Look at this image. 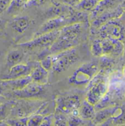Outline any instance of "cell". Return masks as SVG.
Returning <instances> with one entry per match:
<instances>
[{
  "mask_svg": "<svg viewBox=\"0 0 125 126\" xmlns=\"http://www.w3.org/2000/svg\"><path fill=\"white\" fill-rule=\"evenodd\" d=\"M44 115L42 114H33L28 117L27 126H41Z\"/></svg>",
  "mask_w": 125,
  "mask_h": 126,
  "instance_id": "23",
  "label": "cell"
},
{
  "mask_svg": "<svg viewBox=\"0 0 125 126\" xmlns=\"http://www.w3.org/2000/svg\"><path fill=\"white\" fill-rule=\"evenodd\" d=\"M74 23H77V22L74 16H72L71 13L68 16H57L52 18L46 21L39 27V29L35 32L33 37L51 32L60 30L63 27Z\"/></svg>",
  "mask_w": 125,
  "mask_h": 126,
  "instance_id": "6",
  "label": "cell"
},
{
  "mask_svg": "<svg viewBox=\"0 0 125 126\" xmlns=\"http://www.w3.org/2000/svg\"><path fill=\"white\" fill-rule=\"evenodd\" d=\"M41 64L48 71L52 69L53 65V56L52 55H48L43 58H42L40 60Z\"/></svg>",
  "mask_w": 125,
  "mask_h": 126,
  "instance_id": "25",
  "label": "cell"
},
{
  "mask_svg": "<svg viewBox=\"0 0 125 126\" xmlns=\"http://www.w3.org/2000/svg\"><path fill=\"white\" fill-rule=\"evenodd\" d=\"M27 120L28 117H17L6 122L7 126H27Z\"/></svg>",
  "mask_w": 125,
  "mask_h": 126,
  "instance_id": "26",
  "label": "cell"
},
{
  "mask_svg": "<svg viewBox=\"0 0 125 126\" xmlns=\"http://www.w3.org/2000/svg\"><path fill=\"white\" fill-rule=\"evenodd\" d=\"M83 30L81 22H77L69 24L60 30V34L54 43L43 54H41L42 58L48 55H55L63 51L74 48L78 44L80 37ZM41 58V59H42Z\"/></svg>",
  "mask_w": 125,
  "mask_h": 126,
  "instance_id": "1",
  "label": "cell"
},
{
  "mask_svg": "<svg viewBox=\"0 0 125 126\" xmlns=\"http://www.w3.org/2000/svg\"><path fill=\"white\" fill-rule=\"evenodd\" d=\"M91 52L92 55L96 57H101L104 56L102 40L96 39L94 40L91 46Z\"/></svg>",
  "mask_w": 125,
  "mask_h": 126,
  "instance_id": "22",
  "label": "cell"
},
{
  "mask_svg": "<svg viewBox=\"0 0 125 126\" xmlns=\"http://www.w3.org/2000/svg\"><path fill=\"white\" fill-rule=\"evenodd\" d=\"M99 1H100V0H99Z\"/></svg>",
  "mask_w": 125,
  "mask_h": 126,
  "instance_id": "40",
  "label": "cell"
},
{
  "mask_svg": "<svg viewBox=\"0 0 125 126\" xmlns=\"http://www.w3.org/2000/svg\"><path fill=\"white\" fill-rule=\"evenodd\" d=\"M24 52L19 49H13L10 51L6 56V63L10 68L19 63H21L24 58Z\"/></svg>",
  "mask_w": 125,
  "mask_h": 126,
  "instance_id": "18",
  "label": "cell"
},
{
  "mask_svg": "<svg viewBox=\"0 0 125 126\" xmlns=\"http://www.w3.org/2000/svg\"><path fill=\"white\" fill-rule=\"evenodd\" d=\"M99 66L94 63H86L80 66L68 78L70 84L77 87H87L99 72Z\"/></svg>",
  "mask_w": 125,
  "mask_h": 126,
  "instance_id": "3",
  "label": "cell"
},
{
  "mask_svg": "<svg viewBox=\"0 0 125 126\" xmlns=\"http://www.w3.org/2000/svg\"><path fill=\"white\" fill-rule=\"evenodd\" d=\"M55 126V114H49L44 115L43 121L41 123V126Z\"/></svg>",
  "mask_w": 125,
  "mask_h": 126,
  "instance_id": "28",
  "label": "cell"
},
{
  "mask_svg": "<svg viewBox=\"0 0 125 126\" xmlns=\"http://www.w3.org/2000/svg\"><path fill=\"white\" fill-rule=\"evenodd\" d=\"M2 80L6 90L7 89L11 90H13V92L15 90H21L22 88L25 87L27 85H28L32 81L30 75L24 77L18 78V79H2Z\"/></svg>",
  "mask_w": 125,
  "mask_h": 126,
  "instance_id": "13",
  "label": "cell"
},
{
  "mask_svg": "<svg viewBox=\"0 0 125 126\" xmlns=\"http://www.w3.org/2000/svg\"><path fill=\"white\" fill-rule=\"evenodd\" d=\"M32 66L33 65L27 64H24L21 63H19L10 68L8 75L4 79H18V78L30 76L31 73Z\"/></svg>",
  "mask_w": 125,
  "mask_h": 126,
  "instance_id": "12",
  "label": "cell"
},
{
  "mask_svg": "<svg viewBox=\"0 0 125 126\" xmlns=\"http://www.w3.org/2000/svg\"><path fill=\"white\" fill-rule=\"evenodd\" d=\"M123 55H124V58H125V51H124V54H123Z\"/></svg>",
  "mask_w": 125,
  "mask_h": 126,
  "instance_id": "39",
  "label": "cell"
},
{
  "mask_svg": "<svg viewBox=\"0 0 125 126\" xmlns=\"http://www.w3.org/2000/svg\"><path fill=\"white\" fill-rule=\"evenodd\" d=\"M123 75L125 77V64H124V67H123Z\"/></svg>",
  "mask_w": 125,
  "mask_h": 126,
  "instance_id": "36",
  "label": "cell"
},
{
  "mask_svg": "<svg viewBox=\"0 0 125 126\" xmlns=\"http://www.w3.org/2000/svg\"><path fill=\"white\" fill-rule=\"evenodd\" d=\"M6 21L4 20H2V19H0V31H1L6 26Z\"/></svg>",
  "mask_w": 125,
  "mask_h": 126,
  "instance_id": "34",
  "label": "cell"
},
{
  "mask_svg": "<svg viewBox=\"0 0 125 126\" xmlns=\"http://www.w3.org/2000/svg\"><path fill=\"white\" fill-rule=\"evenodd\" d=\"M53 56L52 70L55 73H61L67 70L79 60V54L74 48L63 51Z\"/></svg>",
  "mask_w": 125,
  "mask_h": 126,
  "instance_id": "4",
  "label": "cell"
},
{
  "mask_svg": "<svg viewBox=\"0 0 125 126\" xmlns=\"http://www.w3.org/2000/svg\"><path fill=\"white\" fill-rule=\"evenodd\" d=\"M122 6H123V8H124V10H125V1L123 2V4H122Z\"/></svg>",
  "mask_w": 125,
  "mask_h": 126,
  "instance_id": "37",
  "label": "cell"
},
{
  "mask_svg": "<svg viewBox=\"0 0 125 126\" xmlns=\"http://www.w3.org/2000/svg\"><path fill=\"white\" fill-rule=\"evenodd\" d=\"M75 113L73 112L71 114V116L68 120V126H80L83 125V119H82L80 115L78 114V111L74 114Z\"/></svg>",
  "mask_w": 125,
  "mask_h": 126,
  "instance_id": "24",
  "label": "cell"
},
{
  "mask_svg": "<svg viewBox=\"0 0 125 126\" xmlns=\"http://www.w3.org/2000/svg\"><path fill=\"white\" fill-rule=\"evenodd\" d=\"M99 34L101 39L110 38L123 40L125 39V29L119 21L112 20L99 28Z\"/></svg>",
  "mask_w": 125,
  "mask_h": 126,
  "instance_id": "7",
  "label": "cell"
},
{
  "mask_svg": "<svg viewBox=\"0 0 125 126\" xmlns=\"http://www.w3.org/2000/svg\"><path fill=\"white\" fill-rule=\"evenodd\" d=\"M119 1L118 0H100L99 1L96 7L91 12V16L95 19L103 13L113 9L119 5Z\"/></svg>",
  "mask_w": 125,
  "mask_h": 126,
  "instance_id": "16",
  "label": "cell"
},
{
  "mask_svg": "<svg viewBox=\"0 0 125 126\" xmlns=\"http://www.w3.org/2000/svg\"><path fill=\"white\" fill-rule=\"evenodd\" d=\"M124 13L125 10L123 6L118 5L117 7L103 13L99 16L94 19L93 27L94 28H99L104 24L112 20H116L118 18H120Z\"/></svg>",
  "mask_w": 125,
  "mask_h": 126,
  "instance_id": "10",
  "label": "cell"
},
{
  "mask_svg": "<svg viewBox=\"0 0 125 126\" xmlns=\"http://www.w3.org/2000/svg\"><path fill=\"white\" fill-rule=\"evenodd\" d=\"M109 92V81L106 73L100 71L87 86L85 99L95 106Z\"/></svg>",
  "mask_w": 125,
  "mask_h": 126,
  "instance_id": "2",
  "label": "cell"
},
{
  "mask_svg": "<svg viewBox=\"0 0 125 126\" xmlns=\"http://www.w3.org/2000/svg\"><path fill=\"white\" fill-rule=\"evenodd\" d=\"M4 97L3 96L0 95V104L4 103Z\"/></svg>",
  "mask_w": 125,
  "mask_h": 126,
  "instance_id": "35",
  "label": "cell"
},
{
  "mask_svg": "<svg viewBox=\"0 0 125 126\" xmlns=\"http://www.w3.org/2000/svg\"><path fill=\"white\" fill-rule=\"evenodd\" d=\"M31 20L28 16H16L10 23L13 30L18 34H22L29 28Z\"/></svg>",
  "mask_w": 125,
  "mask_h": 126,
  "instance_id": "14",
  "label": "cell"
},
{
  "mask_svg": "<svg viewBox=\"0 0 125 126\" xmlns=\"http://www.w3.org/2000/svg\"><path fill=\"white\" fill-rule=\"evenodd\" d=\"M119 1V3H123L124 1H125V0H118Z\"/></svg>",
  "mask_w": 125,
  "mask_h": 126,
  "instance_id": "38",
  "label": "cell"
},
{
  "mask_svg": "<svg viewBox=\"0 0 125 126\" xmlns=\"http://www.w3.org/2000/svg\"><path fill=\"white\" fill-rule=\"evenodd\" d=\"M31 0H12L7 10V14L11 16L16 15L22 8L30 5Z\"/></svg>",
  "mask_w": 125,
  "mask_h": 126,
  "instance_id": "20",
  "label": "cell"
},
{
  "mask_svg": "<svg viewBox=\"0 0 125 126\" xmlns=\"http://www.w3.org/2000/svg\"><path fill=\"white\" fill-rule=\"evenodd\" d=\"M7 112V106L6 104L1 103L0 104V118L4 117Z\"/></svg>",
  "mask_w": 125,
  "mask_h": 126,
  "instance_id": "31",
  "label": "cell"
},
{
  "mask_svg": "<svg viewBox=\"0 0 125 126\" xmlns=\"http://www.w3.org/2000/svg\"><path fill=\"white\" fill-rule=\"evenodd\" d=\"M80 0H61L62 4H65L66 5H68L70 7H74L75 6L77 2L79 1Z\"/></svg>",
  "mask_w": 125,
  "mask_h": 126,
  "instance_id": "30",
  "label": "cell"
},
{
  "mask_svg": "<svg viewBox=\"0 0 125 126\" xmlns=\"http://www.w3.org/2000/svg\"><path fill=\"white\" fill-rule=\"evenodd\" d=\"M6 90L4 85V83H3V80L2 79H0V95L1 94V93Z\"/></svg>",
  "mask_w": 125,
  "mask_h": 126,
  "instance_id": "33",
  "label": "cell"
},
{
  "mask_svg": "<svg viewBox=\"0 0 125 126\" xmlns=\"http://www.w3.org/2000/svg\"><path fill=\"white\" fill-rule=\"evenodd\" d=\"M65 114L55 111V126H68V120L64 117Z\"/></svg>",
  "mask_w": 125,
  "mask_h": 126,
  "instance_id": "27",
  "label": "cell"
},
{
  "mask_svg": "<svg viewBox=\"0 0 125 126\" xmlns=\"http://www.w3.org/2000/svg\"><path fill=\"white\" fill-rule=\"evenodd\" d=\"M100 69L102 70L101 71L106 73L107 72L110 71L113 65H114V61L110 56H106L104 55L100 57Z\"/></svg>",
  "mask_w": 125,
  "mask_h": 126,
  "instance_id": "21",
  "label": "cell"
},
{
  "mask_svg": "<svg viewBox=\"0 0 125 126\" xmlns=\"http://www.w3.org/2000/svg\"><path fill=\"white\" fill-rule=\"evenodd\" d=\"M60 30L51 32L49 33L41 34L37 37H32L31 40L20 43L18 46L24 49H27V50H32L35 48L46 49L49 48L57 40L60 34Z\"/></svg>",
  "mask_w": 125,
  "mask_h": 126,
  "instance_id": "5",
  "label": "cell"
},
{
  "mask_svg": "<svg viewBox=\"0 0 125 126\" xmlns=\"http://www.w3.org/2000/svg\"><path fill=\"white\" fill-rule=\"evenodd\" d=\"M95 108L96 106L94 105L89 103L85 99L81 103L77 110L78 114L84 120H93L96 112Z\"/></svg>",
  "mask_w": 125,
  "mask_h": 126,
  "instance_id": "15",
  "label": "cell"
},
{
  "mask_svg": "<svg viewBox=\"0 0 125 126\" xmlns=\"http://www.w3.org/2000/svg\"><path fill=\"white\" fill-rule=\"evenodd\" d=\"M44 93V85L32 81L21 90L13 91V96L20 100H36Z\"/></svg>",
  "mask_w": 125,
  "mask_h": 126,
  "instance_id": "9",
  "label": "cell"
},
{
  "mask_svg": "<svg viewBox=\"0 0 125 126\" xmlns=\"http://www.w3.org/2000/svg\"><path fill=\"white\" fill-rule=\"evenodd\" d=\"M48 0H31L30 5H37V6H40L42 5L43 4H45Z\"/></svg>",
  "mask_w": 125,
  "mask_h": 126,
  "instance_id": "32",
  "label": "cell"
},
{
  "mask_svg": "<svg viewBox=\"0 0 125 126\" xmlns=\"http://www.w3.org/2000/svg\"><path fill=\"white\" fill-rule=\"evenodd\" d=\"M115 106H107L104 107V109H100L99 111L96 112L95 117H94L93 121L95 124H101L102 123L107 122L109 120L113 118L114 110H115Z\"/></svg>",
  "mask_w": 125,
  "mask_h": 126,
  "instance_id": "17",
  "label": "cell"
},
{
  "mask_svg": "<svg viewBox=\"0 0 125 126\" xmlns=\"http://www.w3.org/2000/svg\"><path fill=\"white\" fill-rule=\"evenodd\" d=\"M30 76L33 82L45 85L48 83L49 71L46 70L39 62L33 64Z\"/></svg>",
  "mask_w": 125,
  "mask_h": 126,
  "instance_id": "11",
  "label": "cell"
},
{
  "mask_svg": "<svg viewBox=\"0 0 125 126\" xmlns=\"http://www.w3.org/2000/svg\"><path fill=\"white\" fill-rule=\"evenodd\" d=\"M81 103L80 97L77 94L60 96L55 100V111L65 114H72L78 110Z\"/></svg>",
  "mask_w": 125,
  "mask_h": 126,
  "instance_id": "8",
  "label": "cell"
},
{
  "mask_svg": "<svg viewBox=\"0 0 125 126\" xmlns=\"http://www.w3.org/2000/svg\"><path fill=\"white\" fill-rule=\"evenodd\" d=\"M99 0H80L73 7L80 12L91 13L96 7Z\"/></svg>",
  "mask_w": 125,
  "mask_h": 126,
  "instance_id": "19",
  "label": "cell"
},
{
  "mask_svg": "<svg viewBox=\"0 0 125 126\" xmlns=\"http://www.w3.org/2000/svg\"><path fill=\"white\" fill-rule=\"evenodd\" d=\"M12 0H0V16L7 12Z\"/></svg>",
  "mask_w": 125,
  "mask_h": 126,
  "instance_id": "29",
  "label": "cell"
}]
</instances>
